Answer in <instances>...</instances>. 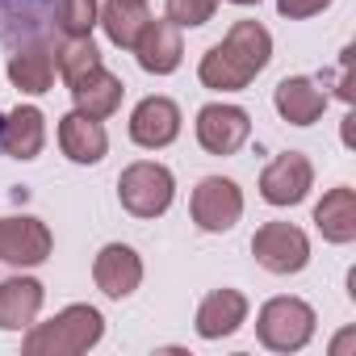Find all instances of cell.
I'll list each match as a JSON object with an SVG mask.
<instances>
[{"mask_svg": "<svg viewBox=\"0 0 356 356\" xmlns=\"http://www.w3.org/2000/svg\"><path fill=\"white\" fill-rule=\"evenodd\" d=\"M101 335H105L101 310L88 306V302H76V306H63L51 323L26 327L22 352L26 356H80V352L97 348Z\"/></svg>", "mask_w": 356, "mask_h": 356, "instance_id": "6da1fadb", "label": "cell"}, {"mask_svg": "<svg viewBox=\"0 0 356 356\" xmlns=\"http://www.w3.org/2000/svg\"><path fill=\"white\" fill-rule=\"evenodd\" d=\"M172 197H176V176L155 159H138V163L122 168V176H118V202L134 218L168 214Z\"/></svg>", "mask_w": 356, "mask_h": 356, "instance_id": "7a4b0ae2", "label": "cell"}, {"mask_svg": "<svg viewBox=\"0 0 356 356\" xmlns=\"http://www.w3.org/2000/svg\"><path fill=\"white\" fill-rule=\"evenodd\" d=\"M314 306L302 298H268L256 314V335L273 352H302L314 339Z\"/></svg>", "mask_w": 356, "mask_h": 356, "instance_id": "3957f363", "label": "cell"}, {"mask_svg": "<svg viewBox=\"0 0 356 356\" xmlns=\"http://www.w3.org/2000/svg\"><path fill=\"white\" fill-rule=\"evenodd\" d=\"M252 256H256L260 268H268L277 277H289V273H302L310 264V239L293 222H264L252 235Z\"/></svg>", "mask_w": 356, "mask_h": 356, "instance_id": "277c9868", "label": "cell"}, {"mask_svg": "<svg viewBox=\"0 0 356 356\" xmlns=\"http://www.w3.org/2000/svg\"><path fill=\"white\" fill-rule=\"evenodd\" d=\"M189 214L202 231L227 235L243 218V189L231 176H206V181H197V189L189 197Z\"/></svg>", "mask_w": 356, "mask_h": 356, "instance_id": "5b68a950", "label": "cell"}, {"mask_svg": "<svg viewBox=\"0 0 356 356\" xmlns=\"http://www.w3.org/2000/svg\"><path fill=\"white\" fill-rule=\"evenodd\" d=\"M51 231L34 214H13L0 218V260L13 268H38L51 260Z\"/></svg>", "mask_w": 356, "mask_h": 356, "instance_id": "8992f818", "label": "cell"}, {"mask_svg": "<svg viewBox=\"0 0 356 356\" xmlns=\"http://www.w3.org/2000/svg\"><path fill=\"white\" fill-rule=\"evenodd\" d=\"M310 185H314V163L302 151H281L260 172V197L268 206H298V202H306Z\"/></svg>", "mask_w": 356, "mask_h": 356, "instance_id": "52a82bcc", "label": "cell"}, {"mask_svg": "<svg viewBox=\"0 0 356 356\" xmlns=\"http://www.w3.org/2000/svg\"><path fill=\"white\" fill-rule=\"evenodd\" d=\"M252 134V118L248 109L239 105H227V101H210L197 109V143L210 151V155H235Z\"/></svg>", "mask_w": 356, "mask_h": 356, "instance_id": "ba28073f", "label": "cell"}, {"mask_svg": "<svg viewBox=\"0 0 356 356\" xmlns=\"http://www.w3.org/2000/svg\"><path fill=\"white\" fill-rule=\"evenodd\" d=\"M55 0H0V42H55Z\"/></svg>", "mask_w": 356, "mask_h": 356, "instance_id": "9c48e42d", "label": "cell"}, {"mask_svg": "<svg viewBox=\"0 0 356 356\" xmlns=\"http://www.w3.org/2000/svg\"><path fill=\"white\" fill-rule=\"evenodd\" d=\"M138 67L151 72V76H172L185 59V42H181V30H176L168 17H151L138 34V42L130 47Z\"/></svg>", "mask_w": 356, "mask_h": 356, "instance_id": "30bf717a", "label": "cell"}, {"mask_svg": "<svg viewBox=\"0 0 356 356\" xmlns=\"http://www.w3.org/2000/svg\"><path fill=\"white\" fill-rule=\"evenodd\" d=\"M181 134V105L172 97H143L130 113V138L147 151H159L168 143H176Z\"/></svg>", "mask_w": 356, "mask_h": 356, "instance_id": "8fae6325", "label": "cell"}, {"mask_svg": "<svg viewBox=\"0 0 356 356\" xmlns=\"http://www.w3.org/2000/svg\"><path fill=\"white\" fill-rule=\"evenodd\" d=\"M92 281L113 302L130 298L143 285V260H138V252L126 248V243H105L97 252V260H92Z\"/></svg>", "mask_w": 356, "mask_h": 356, "instance_id": "7c38bea8", "label": "cell"}, {"mask_svg": "<svg viewBox=\"0 0 356 356\" xmlns=\"http://www.w3.org/2000/svg\"><path fill=\"white\" fill-rule=\"evenodd\" d=\"M9 80L26 97H42L55 84V42H22L9 55Z\"/></svg>", "mask_w": 356, "mask_h": 356, "instance_id": "4fadbf2b", "label": "cell"}, {"mask_svg": "<svg viewBox=\"0 0 356 356\" xmlns=\"http://www.w3.org/2000/svg\"><path fill=\"white\" fill-rule=\"evenodd\" d=\"M47 147V113L38 105H17L0 122V151L9 159H34Z\"/></svg>", "mask_w": 356, "mask_h": 356, "instance_id": "5bb4252c", "label": "cell"}, {"mask_svg": "<svg viewBox=\"0 0 356 356\" xmlns=\"http://www.w3.org/2000/svg\"><path fill=\"white\" fill-rule=\"evenodd\" d=\"M197 76H202V84L206 88H214V92H239V88H248L260 72L222 38V42H214L206 55H202V67H197Z\"/></svg>", "mask_w": 356, "mask_h": 356, "instance_id": "9a60e30c", "label": "cell"}, {"mask_svg": "<svg viewBox=\"0 0 356 356\" xmlns=\"http://www.w3.org/2000/svg\"><path fill=\"white\" fill-rule=\"evenodd\" d=\"M273 105L289 126H314L327 113V92L310 76H285L273 92Z\"/></svg>", "mask_w": 356, "mask_h": 356, "instance_id": "2e32d148", "label": "cell"}, {"mask_svg": "<svg viewBox=\"0 0 356 356\" xmlns=\"http://www.w3.org/2000/svg\"><path fill=\"white\" fill-rule=\"evenodd\" d=\"M59 147L72 163H101L105 151H109V134L97 118L72 109V113L59 118Z\"/></svg>", "mask_w": 356, "mask_h": 356, "instance_id": "e0dca14e", "label": "cell"}, {"mask_svg": "<svg viewBox=\"0 0 356 356\" xmlns=\"http://www.w3.org/2000/svg\"><path fill=\"white\" fill-rule=\"evenodd\" d=\"M248 323V298L239 289H214L197 306V335L202 339H227Z\"/></svg>", "mask_w": 356, "mask_h": 356, "instance_id": "ac0fdd59", "label": "cell"}, {"mask_svg": "<svg viewBox=\"0 0 356 356\" xmlns=\"http://www.w3.org/2000/svg\"><path fill=\"white\" fill-rule=\"evenodd\" d=\"M42 302H47V289L34 277H9V281H0V331H26V327H34Z\"/></svg>", "mask_w": 356, "mask_h": 356, "instance_id": "d6986e66", "label": "cell"}, {"mask_svg": "<svg viewBox=\"0 0 356 356\" xmlns=\"http://www.w3.org/2000/svg\"><path fill=\"white\" fill-rule=\"evenodd\" d=\"M314 227L327 243H352L356 239V189L335 185L323 193V202L314 206Z\"/></svg>", "mask_w": 356, "mask_h": 356, "instance_id": "ffe728a7", "label": "cell"}, {"mask_svg": "<svg viewBox=\"0 0 356 356\" xmlns=\"http://www.w3.org/2000/svg\"><path fill=\"white\" fill-rule=\"evenodd\" d=\"M122 92H126V84H122L113 72H105V63H101L97 72H88L80 84H72V101H76V109L88 113V118H97V122H105V118L118 113Z\"/></svg>", "mask_w": 356, "mask_h": 356, "instance_id": "44dd1931", "label": "cell"}, {"mask_svg": "<svg viewBox=\"0 0 356 356\" xmlns=\"http://www.w3.org/2000/svg\"><path fill=\"white\" fill-rule=\"evenodd\" d=\"M97 22L105 26V38H109L113 47L130 51V47L138 42L143 26L151 22V13H147V5H134V0H109V5L97 13Z\"/></svg>", "mask_w": 356, "mask_h": 356, "instance_id": "7402d4cb", "label": "cell"}, {"mask_svg": "<svg viewBox=\"0 0 356 356\" xmlns=\"http://www.w3.org/2000/svg\"><path fill=\"white\" fill-rule=\"evenodd\" d=\"M55 67H59V76H63L67 88L80 84L88 72H97V67H101V51H97L92 34H88V38H63V42L55 47Z\"/></svg>", "mask_w": 356, "mask_h": 356, "instance_id": "603a6c76", "label": "cell"}, {"mask_svg": "<svg viewBox=\"0 0 356 356\" xmlns=\"http://www.w3.org/2000/svg\"><path fill=\"white\" fill-rule=\"evenodd\" d=\"M97 0H55V26L63 38H88L97 26Z\"/></svg>", "mask_w": 356, "mask_h": 356, "instance_id": "cb8c5ba5", "label": "cell"}, {"mask_svg": "<svg viewBox=\"0 0 356 356\" xmlns=\"http://www.w3.org/2000/svg\"><path fill=\"white\" fill-rule=\"evenodd\" d=\"M218 0H168V22L176 30H197L214 17Z\"/></svg>", "mask_w": 356, "mask_h": 356, "instance_id": "d4e9b609", "label": "cell"}, {"mask_svg": "<svg viewBox=\"0 0 356 356\" xmlns=\"http://www.w3.org/2000/svg\"><path fill=\"white\" fill-rule=\"evenodd\" d=\"M323 9H331V0H277V13L289 17V22L314 17V13H323Z\"/></svg>", "mask_w": 356, "mask_h": 356, "instance_id": "484cf974", "label": "cell"}, {"mask_svg": "<svg viewBox=\"0 0 356 356\" xmlns=\"http://www.w3.org/2000/svg\"><path fill=\"white\" fill-rule=\"evenodd\" d=\"M231 5H243L248 9V5H260V0H231Z\"/></svg>", "mask_w": 356, "mask_h": 356, "instance_id": "4316f807", "label": "cell"}, {"mask_svg": "<svg viewBox=\"0 0 356 356\" xmlns=\"http://www.w3.org/2000/svg\"><path fill=\"white\" fill-rule=\"evenodd\" d=\"M134 5H147V0H134Z\"/></svg>", "mask_w": 356, "mask_h": 356, "instance_id": "83f0119b", "label": "cell"}, {"mask_svg": "<svg viewBox=\"0 0 356 356\" xmlns=\"http://www.w3.org/2000/svg\"><path fill=\"white\" fill-rule=\"evenodd\" d=\"M0 122H5V118H0Z\"/></svg>", "mask_w": 356, "mask_h": 356, "instance_id": "f1b7e54d", "label": "cell"}]
</instances>
